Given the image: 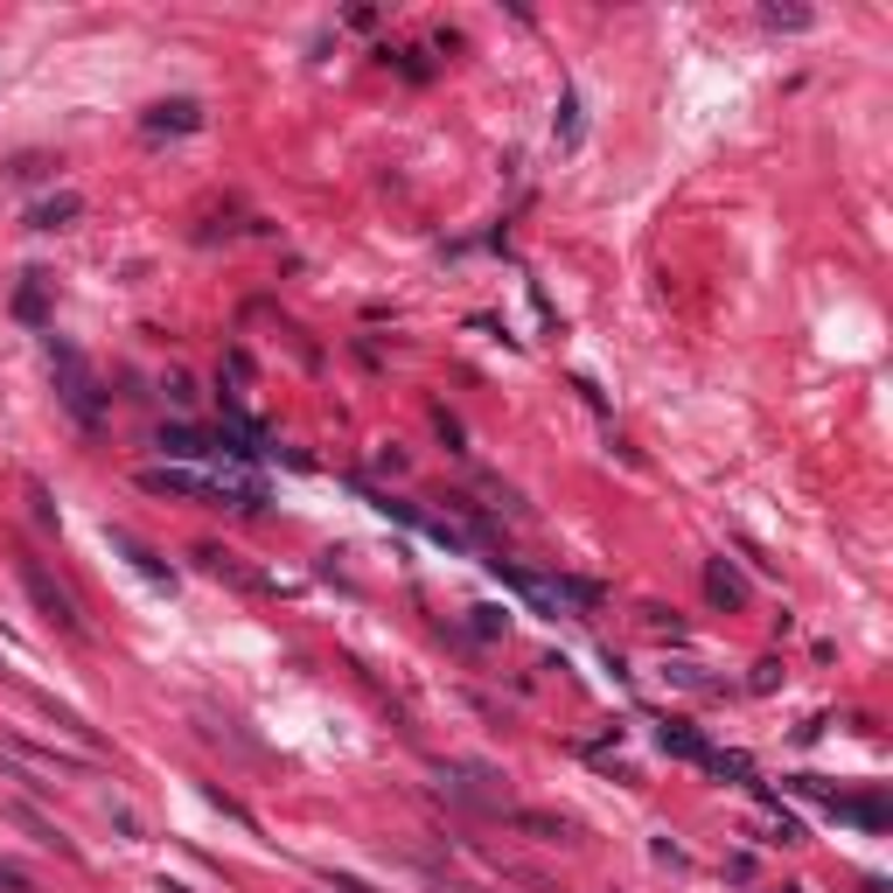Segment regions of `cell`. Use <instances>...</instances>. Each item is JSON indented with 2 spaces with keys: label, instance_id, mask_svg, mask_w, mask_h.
<instances>
[{
  "label": "cell",
  "instance_id": "6da1fadb",
  "mask_svg": "<svg viewBox=\"0 0 893 893\" xmlns=\"http://www.w3.org/2000/svg\"><path fill=\"white\" fill-rule=\"evenodd\" d=\"M14 573H22L28 601L42 607V621H49V628H63L71 642H85V636H91V628H85V615H77V601H71V587H56V580H49V566H42L36 552H14Z\"/></svg>",
  "mask_w": 893,
  "mask_h": 893
},
{
  "label": "cell",
  "instance_id": "7a4b0ae2",
  "mask_svg": "<svg viewBox=\"0 0 893 893\" xmlns=\"http://www.w3.org/2000/svg\"><path fill=\"white\" fill-rule=\"evenodd\" d=\"M49 363H56V391H63V405H71V419H77V426H98V419H105V399H98L85 356H77L71 342L49 336Z\"/></svg>",
  "mask_w": 893,
  "mask_h": 893
},
{
  "label": "cell",
  "instance_id": "3957f363",
  "mask_svg": "<svg viewBox=\"0 0 893 893\" xmlns=\"http://www.w3.org/2000/svg\"><path fill=\"white\" fill-rule=\"evenodd\" d=\"M0 754L28 775H91L98 768V754H71V747H49V740H28V733H8Z\"/></svg>",
  "mask_w": 893,
  "mask_h": 893
},
{
  "label": "cell",
  "instance_id": "277c9868",
  "mask_svg": "<svg viewBox=\"0 0 893 893\" xmlns=\"http://www.w3.org/2000/svg\"><path fill=\"white\" fill-rule=\"evenodd\" d=\"M705 601L726 607V615H740V607H747V573H740L733 558H705Z\"/></svg>",
  "mask_w": 893,
  "mask_h": 893
},
{
  "label": "cell",
  "instance_id": "5b68a950",
  "mask_svg": "<svg viewBox=\"0 0 893 893\" xmlns=\"http://www.w3.org/2000/svg\"><path fill=\"white\" fill-rule=\"evenodd\" d=\"M196 558H203V573H217V580L244 587V593H273V580H266V573H252V566H244L238 552H224V544H203V552H196Z\"/></svg>",
  "mask_w": 893,
  "mask_h": 893
},
{
  "label": "cell",
  "instance_id": "8992f818",
  "mask_svg": "<svg viewBox=\"0 0 893 893\" xmlns=\"http://www.w3.org/2000/svg\"><path fill=\"white\" fill-rule=\"evenodd\" d=\"M140 489L147 495H217L210 475H189V468H140Z\"/></svg>",
  "mask_w": 893,
  "mask_h": 893
},
{
  "label": "cell",
  "instance_id": "52a82bcc",
  "mask_svg": "<svg viewBox=\"0 0 893 893\" xmlns=\"http://www.w3.org/2000/svg\"><path fill=\"white\" fill-rule=\"evenodd\" d=\"M140 126L147 134H196V126H203V105H196V98H168V105H154Z\"/></svg>",
  "mask_w": 893,
  "mask_h": 893
},
{
  "label": "cell",
  "instance_id": "ba28073f",
  "mask_svg": "<svg viewBox=\"0 0 893 893\" xmlns=\"http://www.w3.org/2000/svg\"><path fill=\"white\" fill-rule=\"evenodd\" d=\"M656 740H664V754H677V760H699V768H713V754H719L713 740H699L691 726H677V719H670V726H656Z\"/></svg>",
  "mask_w": 893,
  "mask_h": 893
},
{
  "label": "cell",
  "instance_id": "9c48e42d",
  "mask_svg": "<svg viewBox=\"0 0 893 893\" xmlns=\"http://www.w3.org/2000/svg\"><path fill=\"white\" fill-rule=\"evenodd\" d=\"M105 538H112V552H126V558H134V566H140L154 587H168V580H175V573H168V558H161V552H147V544H140L134 531H105Z\"/></svg>",
  "mask_w": 893,
  "mask_h": 893
},
{
  "label": "cell",
  "instance_id": "30bf717a",
  "mask_svg": "<svg viewBox=\"0 0 893 893\" xmlns=\"http://www.w3.org/2000/svg\"><path fill=\"white\" fill-rule=\"evenodd\" d=\"M8 817H14V823H22V831H28V838H36V845H49V852H63V858H77V845H71V838H63V831H56V823H49V817H42V809H28V803H14V809H8Z\"/></svg>",
  "mask_w": 893,
  "mask_h": 893
},
{
  "label": "cell",
  "instance_id": "8fae6325",
  "mask_svg": "<svg viewBox=\"0 0 893 893\" xmlns=\"http://www.w3.org/2000/svg\"><path fill=\"white\" fill-rule=\"evenodd\" d=\"M161 454H168V461H203V454H217V440H203V433H196V426H161Z\"/></svg>",
  "mask_w": 893,
  "mask_h": 893
},
{
  "label": "cell",
  "instance_id": "7c38bea8",
  "mask_svg": "<svg viewBox=\"0 0 893 893\" xmlns=\"http://www.w3.org/2000/svg\"><path fill=\"white\" fill-rule=\"evenodd\" d=\"M510 823H517V831H531V838H544V845H573V823H566V817H538V809H510Z\"/></svg>",
  "mask_w": 893,
  "mask_h": 893
},
{
  "label": "cell",
  "instance_id": "4fadbf2b",
  "mask_svg": "<svg viewBox=\"0 0 893 893\" xmlns=\"http://www.w3.org/2000/svg\"><path fill=\"white\" fill-rule=\"evenodd\" d=\"M77 210H85V196H49V203L28 210V224H36V230H63V224L77 217Z\"/></svg>",
  "mask_w": 893,
  "mask_h": 893
},
{
  "label": "cell",
  "instance_id": "5bb4252c",
  "mask_svg": "<svg viewBox=\"0 0 893 893\" xmlns=\"http://www.w3.org/2000/svg\"><path fill=\"white\" fill-rule=\"evenodd\" d=\"M558 147H580V91H558Z\"/></svg>",
  "mask_w": 893,
  "mask_h": 893
},
{
  "label": "cell",
  "instance_id": "9a60e30c",
  "mask_svg": "<svg viewBox=\"0 0 893 893\" xmlns=\"http://www.w3.org/2000/svg\"><path fill=\"white\" fill-rule=\"evenodd\" d=\"M377 56H385V63H399V71L412 77V85H426V77H433V63H426L419 49H377Z\"/></svg>",
  "mask_w": 893,
  "mask_h": 893
},
{
  "label": "cell",
  "instance_id": "2e32d148",
  "mask_svg": "<svg viewBox=\"0 0 893 893\" xmlns=\"http://www.w3.org/2000/svg\"><path fill=\"white\" fill-rule=\"evenodd\" d=\"M14 314H22V322H42V273H28V287L14 293Z\"/></svg>",
  "mask_w": 893,
  "mask_h": 893
},
{
  "label": "cell",
  "instance_id": "e0dca14e",
  "mask_svg": "<svg viewBox=\"0 0 893 893\" xmlns=\"http://www.w3.org/2000/svg\"><path fill=\"white\" fill-rule=\"evenodd\" d=\"M475 636H482V642H495V636H503V628H510V615H503V607H475Z\"/></svg>",
  "mask_w": 893,
  "mask_h": 893
},
{
  "label": "cell",
  "instance_id": "ac0fdd59",
  "mask_svg": "<svg viewBox=\"0 0 893 893\" xmlns=\"http://www.w3.org/2000/svg\"><path fill=\"white\" fill-rule=\"evenodd\" d=\"M768 28H809V8H760Z\"/></svg>",
  "mask_w": 893,
  "mask_h": 893
},
{
  "label": "cell",
  "instance_id": "d6986e66",
  "mask_svg": "<svg viewBox=\"0 0 893 893\" xmlns=\"http://www.w3.org/2000/svg\"><path fill=\"white\" fill-rule=\"evenodd\" d=\"M322 886L328 893H377L370 880H356V872H322Z\"/></svg>",
  "mask_w": 893,
  "mask_h": 893
},
{
  "label": "cell",
  "instance_id": "ffe728a7",
  "mask_svg": "<svg viewBox=\"0 0 893 893\" xmlns=\"http://www.w3.org/2000/svg\"><path fill=\"white\" fill-rule=\"evenodd\" d=\"M650 628H656V636H670V642H684V621L664 615V607H650Z\"/></svg>",
  "mask_w": 893,
  "mask_h": 893
},
{
  "label": "cell",
  "instance_id": "44dd1931",
  "mask_svg": "<svg viewBox=\"0 0 893 893\" xmlns=\"http://www.w3.org/2000/svg\"><path fill=\"white\" fill-rule=\"evenodd\" d=\"M433 426L446 433V446H454V454H461V419H454V412H446V405H433Z\"/></svg>",
  "mask_w": 893,
  "mask_h": 893
},
{
  "label": "cell",
  "instance_id": "7402d4cb",
  "mask_svg": "<svg viewBox=\"0 0 893 893\" xmlns=\"http://www.w3.org/2000/svg\"><path fill=\"white\" fill-rule=\"evenodd\" d=\"M0 893H28V872L8 866V858H0Z\"/></svg>",
  "mask_w": 893,
  "mask_h": 893
},
{
  "label": "cell",
  "instance_id": "603a6c76",
  "mask_svg": "<svg viewBox=\"0 0 893 893\" xmlns=\"http://www.w3.org/2000/svg\"><path fill=\"white\" fill-rule=\"evenodd\" d=\"M28 503H36V524H56V503H49V489H42V482L28 489Z\"/></svg>",
  "mask_w": 893,
  "mask_h": 893
},
{
  "label": "cell",
  "instance_id": "cb8c5ba5",
  "mask_svg": "<svg viewBox=\"0 0 893 893\" xmlns=\"http://www.w3.org/2000/svg\"><path fill=\"white\" fill-rule=\"evenodd\" d=\"M224 370H230V377H238V385H244V377H252V356H244V350H224Z\"/></svg>",
  "mask_w": 893,
  "mask_h": 893
},
{
  "label": "cell",
  "instance_id": "d4e9b609",
  "mask_svg": "<svg viewBox=\"0 0 893 893\" xmlns=\"http://www.w3.org/2000/svg\"><path fill=\"white\" fill-rule=\"evenodd\" d=\"M656 858H664V866H691V852H684V845H670V838H656Z\"/></svg>",
  "mask_w": 893,
  "mask_h": 893
},
{
  "label": "cell",
  "instance_id": "484cf974",
  "mask_svg": "<svg viewBox=\"0 0 893 893\" xmlns=\"http://www.w3.org/2000/svg\"><path fill=\"white\" fill-rule=\"evenodd\" d=\"M789 893H796V886H789Z\"/></svg>",
  "mask_w": 893,
  "mask_h": 893
}]
</instances>
